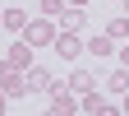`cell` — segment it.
I'll return each mask as SVG.
<instances>
[{
    "label": "cell",
    "instance_id": "cell-13",
    "mask_svg": "<svg viewBox=\"0 0 129 116\" xmlns=\"http://www.w3.org/2000/svg\"><path fill=\"white\" fill-rule=\"evenodd\" d=\"M106 32H111L115 42H120V37L129 42V14H120V19H111V23H106Z\"/></svg>",
    "mask_w": 129,
    "mask_h": 116
},
{
    "label": "cell",
    "instance_id": "cell-6",
    "mask_svg": "<svg viewBox=\"0 0 129 116\" xmlns=\"http://www.w3.org/2000/svg\"><path fill=\"white\" fill-rule=\"evenodd\" d=\"M78 111H88V116H115L120 107H111V102H106V97L97 93V88H88L83 97H78Z\"/></svg>",
    "mask_w": 129,
    "mask_h": 116
},
{
    "label": "cell",
    "instance_id": "cell-2",
    "mask_svg": "<svg viewBox=\"0 0 129 116\" xmlns=\"http://www.w3.org/2000/svg\"><path fill=\"white\" fill-rule=\"evenodd\" d=\"M46 107H51L55 116H69V111H78V93H74L69 84H51V93H46Z\"/></svg>",
    "mask_w": 129,
    "mask_h": 116
},
{
    "label": "cell",
    "instance_id": "cell-17",
    "mask_svg": "<svg viewBox=\"0 0 129 116\" xmlns=\"http://www.w3.org/2000/svg\"><path fill=\"white\" fill-rule=\"evenodd\" d=\"M69 5H78V9H83V5H88V0H69Z\"/></svg>",
    "mask_w": 129,
    "mask_h": 116
},
{
    "label": "cell",
    "instance_id": "cell-12",
    "mask_svg": "<svg viewBox=\"0 0 129 116\" xmlns=\"http://www.w3.org/2000/svg\"><path fill=\"white\" fill-rule=\"evenodd\" d=\"M83 19H88V14L78 9V5H69V9H60V28H69V32H83Z\"/></svg>",
    "mask_w": 129,
    "mask_h": 116
},
{
    "label": "cell",
    "instance_id": "cell-10",
    "mask_svg": "<svg viewBox=\"0 0 129 116\" xmlns=\"http://www.w3.org/2000/svg\"><path fill=\"white\" fill-rule=\"evenodd\" d=\"M97 84H102V79H97V74H92V70H74V74H69V88H74V93H78V97H83V93H88V88H97Z\"/></svg>",
    "mask_w": 129,
    "mask_h": 116
},
{
    "label": "cell",
    "instance_id": "cell-16",
    "mask_svg": "<svg viewBox=\"0 0 129 116\" xmlns=\"http://www.w3.org/2000/svg\"><path fill=\"white\" fill-rule=\"evenodd\" d=\"M120 111H124V116H129V93H124V107H120Z\"/></svg>",
    "mask_w": 129,
    "mask_h": 116
},
{
    "label": "cell",
    "instance_id": "cell-9",
    "mask_svg": "<svg viewBox=\"0 0 129 116\" xmlns=\"http://www.w3.org/2000/svg\"><path fill=\"white\" fill-rule=\"evenodd\" d=\"M102 88L115 93V97H124V93H129V70H124V65H120V70H111V74L102 79Z\"/></svg>",
    "mask_w": 129,
    "mask_h": 116
},
{
    "label": "cell",
    "instance_id": "cell-15",
    "mask_svg": "<svg viewBox=\"0 0 129 116\" xmlns=\"http://www.w3.org/2000/svg\"><path fill=\"white\" fill-rule=\"evenodd\" d=\"M120 65H124V70H129V46H124V51H120Z\"/></svg>",
    "mask_w": 129,
    "mask_h": 116
},
{
    "label": "cell",
    "instance_id": "cell-8",
    "mask_svg": "<svg viewBox=\"0 0 129 116\" xmlns=\"http://www.w3.org/2000/svg\"><path fill=\"white\" fill-rule=\"evenodd\" d=\"M32 51H37V46H32L28 37H19V42L9 46V56H5V60L14 65V70H28V65H32Z\"/></svg>",
    "mask_w": 129,
    "mask_h": 116
},
{
    "label": "cell",
    "instance_id": "cell-14",
    "mask_svg": "<svg viewBox=\"0 0 129 116\" xmlns=\"http://www.w3.org/2000/svg\"><path fill=\"white\" fill-rule=\"evenodd\" d=\"M42 14H46V19H60V9H64V0H42V5H37Z\"/></svg>",
    "mask_w": 129,
    "mask_h": 116
},
{
    "label": "cell",
    "instance_id": "cell-11",
    "mask_svg": "<svg viewBox=\"0 0 129 116\" xmlns=\"http://www.w3.org/2000/svg\"><path fill=\"white\" fill-rule=\"evenodd\" d=\"M0 28L23 32V28H28V14H23V9H0Z\"/></svg>",
    "mask_w": 129,
    "mask_h": 116
},
{
    "label": "cell",
    "instance_id": "cell-1",
    "mask_svg": "<svg viewBox=\"0 0 129 116\" xmlns=\"http://www.w3.org/2000/svg\"><path fill=\"white\" fill-rule=\"evenodd\" d=\"M55 32H60V23L42 14V19H28V28L19 32V37H28L32 46H51V42H55Z\"/></svg>",
    "mask_w": 129,
    "mask_h": 116
},
{
    "label": "cell",
    "instance_id": "cell-19",
    "mask_svg": "<svg viewBox=\"0 0 129 116\" xmlns=\"http://www.w3.org/2000/svg\"><path fill=\"white\" fill-rule=\"evenodd\" d=\"M115 5H120V0H115Z\"/></svg>",
    "mask_w": 129,
    "mask_h": 116
},
{
    "label": "cell",
    "instance_id": "cell-3",
    "mask_svg": "<svg viewBox=\"0 0 129 116\" xmlns=\"http://www.w3.org/2000/svg\"><path fill=\"white\" fill-rule=\"evenodd\" d=\"M51 51H55L60 60H78V56H83V37H78V32H69V28H60L55 42H51Z\"/></svg>",
    "mask_w": 129,
    "mask_h": 116
},
{
    "label": "cell",
    "instance_id": "cell-18",
    "mask_svg": "<svg viewBox=\"0 0 129 116\" xmlns=\"http://www.w3.org/2000/svg\"><path fill=\"white\" fill-rule=\"evenodd\" d=\"M120 5H124V14H129V0H120Z\"/></svg>",
    "mask_w": 129,
    "mask_h": 116
},
{
    "label": "cell",
    "instance_id": "cell-7",
    "mask_svg": "<svg viewBox=\"0 0 129 116\" xmlns=\"http://www.w3.org/2000/svg\"><path fill=\"white\" fill-rule=\"evenodd\" d=\"M55 74L46 70V65H28V93H51Z\"/></svg>",
    "mask_w": 129,
    "mask_h": 116
},
{
    "label": "cell",
    "instance_id": "cell-5",
    "mask_svg": "<svg viewBox=\"0 0 129 116\" xmlns=\"http://www.w3.org/2000/svg\"><path fill=\"white\" fill-rule=\"evenodd\" d=\"M83 51L97 56V60H106V56H115V37L102 28V32H92V37H83Z\"/></svg>",
    "mask_w": 129,
    "mask_h": 116
},
{
    "label": "cell",
    "instance_id": "cell-4",
    "mask_svg": "<svg viewBox=\"0 0 129 116\" xmlns=\"http://www.w3.org/2000/svg\"><path fill=\"white\" fill-rule=\"evenodd\" d=\"M0 88H5L9 97H23L28 93V70H14L9 60H0Z\"/></svg>",
    "mask_w": 129,
    "mask_h": 116
}]
</instances>
